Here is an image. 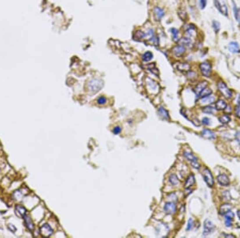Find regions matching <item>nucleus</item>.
Wrapping results in <instances>:
<instances>
[{"label": "nucleus", "instance_id": "obj_14", "mask_svg": "<svg viewBox=\"0 0 240 238\" xmlns=\"http://www.w3.org/2000/svg\"><path fill=\"white\" fill-rule=\"evenodd\" d=\"M186 35L191 39L192 37H195V35H196V27L193 24L188 25L187 27L186 28Z\"/></svg>", "mask_w": 240, "mask_h": 238}, {"label": "nucleus", "instance_id": "obj_25", "mask_svg": "<svg viewBox=\"0 0 240 238\" xmlns=\"http://www.w3.org/2000/svg\"><path fill=\"white\" fill-rule=\"evenodd\" d=\"M159 114L163 117V119H168L170 118L168 112H167L163 107H159Z\"/></svg>", "mask_w": 240, "mask_h": 238}, {"label": "nucleus", "instance_id": "obj_13", "mask_svg": "<svg viewBox=\"0 0 240 238\" xmlns=\"http://www.w3.org/2000/svg\"><path fill=\"white\" fill-rule=\"evenodd\" d=\"M217 180L218 182L221 185H223V186H227V185H229V184H230L229 178H228V177H227V175H225V174H220V175H218L217 177Z\"/></svg>", "mask_w": 240, "mask_h": 238}, {"label": "nucleus", "instance_id": "obj_6", "mask_svg": "<svg viewBox=\"0 0 240 238\" xmlns=\"http://www.w3.org/2000/svg\"><path fill=\"white\" fill-rule=\"evenodd\" d=\"M199 68L202 74L206 77H209L211 73V64L208 61H204L200 64Z\"/></svg>", "mask_w": 240, "mask_h": 238}, {"label": "nucleus", "instance_id": "obj_33", "mask_svg": "<svg viewBox=\"0 0 240 238\" xmlns=\"http://www.w3.org/2000/svg\"><path fill=\"white\" fill-rule=\"evenodd\" d=\"M224 217H225V220H227V221H232V220H233L234 218V213L231 211H229V212H227V213H225L224 214Z\"/></svg>", "mask_w": 240, "mask_h": 238}, {"label": "nucleus", "instance_id": "obj_40", "mask_svg": "<svg viewBox=\"0 0 240 238\" xmlns=\"http://www.w3.org/2000/svg\"><path fill=\"white\" fill-rule=\"evenodd\" d=\"M193 224H194V222H193V220H192V218L189 219L188 224H187V227H186V230H190V229L192 228V226H193Z\"/></svg>", "mask_w": 240, "mask_h": 238}, {"label": "nucleus", "instance_id": "obj_10", "mask_svg": "<svg viewBox=\"0 0 240 238\" xmlns=\"http://www.w3.org/2000/svg\"><path fill=\"white\" fill-rule=\"evenodd\" d=\"M40 232H41L42 236H43L45 237H48L52 235L53 233V230L51 228V226L47 224H45L41 227L40 228Z\"/></svg>", "mask_w": 240, "mask_h": 238}, {"label": "nucleus", "instance_id": "obj_27", "mask_svg": "<svg viewBox=\"0 0 240 238\" xmlns=\"http://www.w3.org/2000/svg\"><path fill=\"white\" fill-rule=\"evenodd\" d=\"M218 120H219V122L221 124H227L230 121V117L227 114H223V115H222V116L218 117Z\"/></svg>", "mask_w": 240, "mask_h": 238}, {"label": "nucleus", "instance_id": "obj_34", "mask_svg": "<svg viewBox=\"0 0 240 238\" xmlns=\"http://www.w3.org/2000/svg\"><path fill=\"white\" fill-rule=\"evenodd\" d=\"M181 42H182L184 45H187V46H190L192 43L191 39V38H189V37L182 38V39H181Z\"/></svg>", "mask_w": 240, "mask_h": 238}, {"label": "nucleus", "instance_id": "obj_26", "mask_svg": "<svg viewBox=\"0 0 240 238\" xmlns=\"http://www.w3.org/2000/svg\"><path fill=\"white\" fill-rule=\"evenodd\" d=\"M142 59H143V60L144 62L150 61V60L153 59V54H152V52H149V51L146 52L145 53L143 54V55H142Z\"/></svg>", "mask_w": 240, "mask_h": 238}, {"label": "nucleus", "instance_id": "obj_19", "mask_svg": "<svg viewBox=\"0 0 240 238\" xmlns=\"http://www.w3.org/2000/svg\"><path fill=\"white\" fill-rule=\"evenodd\" d=\"M23 219H24V221H25L26 226L27 227L29 230H33L34 229V223L32 221L31 218L28 215H25L23 216Z\"/></svg>", "mask_w": 240, "mask_h": 238}, {"label": "nucleus", "instance_id": "obj_31", "mask_svg": "<svg viewBox=\"0 0 240 238\" xmlns=\"http://www.w3.org/2000/svg\"><path fill=\"white\" fill-rule=\"evenodd\" d=\"M214 107H212L211 106H206L202 108V112L204 113H207V114H213L214 112Z\"/></svg>", "mask_w": 240, "mask_h": 238}, {"label": "nucleus", "instance_id": "obj_2", "mask_svg": "<svg viewBox=\"0 0 240 238\" xmlns=\"http://www.w3.org/2000/svg\"><path fill=\"white\" fill-rule=\"evenodd\" d=\"M217 87L218 91L226 99H231L232 97V91L228 88L226 84L223 81H219L217 84Z\"/></svg>", "mask_w": 240, "mask_h": 238}, {"label": "nucleus", "instance_id": "obj_38", "mask_svg": "<svg viewBox=\"0 0 240 238\" xmlns=\"http://www.w3.org/2000/svg\"><path fill=\"white\" fill-rule=\"evenodd\" d=\"M169 198H171V201H175L177 200V196H176L175 193H170L169 194V196H167V199H169Z\"/></svg>", "mask_w": 240, "mask_h": 238}, {"label": "nucleus", "instance_id": "obj_44", "mask_svg": "<svg viewBox=\"0 0 240 238\" xmlns=\"http://www.w3.org/2000/svg\"><path fill=\"white\" fill-rule=\"evenodd\" d=\"M225 225L227 227H230L231 226V221H227V220H225Z\"/></svg>", "mask_w": 240, "mask_h": 238}, {"label": "nucleus", "instance_id": "obj_43", "mask_svg": "<svg viewBox=\"0 0 240 238\" xmlns=\"http://www.w3.org/2000/svg\"><path fill=\"white\" fill-rule=\"evenodd\" d=\"M234 137H235V140H237V142H238V143L240 144V132L239 131V132H237L236 133H235Z\"/></svg>", "mask_w": 240, "mask_h": 238}, {"label": "nucleus", "instance_id": "obj_15", "mask_svg": "<svg viewBox=\"0 0 240 238\" xmlns=\"http://www.w3.org/2000/svg\"><path fill=\"white\" fill-rule=\"evenodd\" d=\"M207 87V82H206V81H202V82L198 83V84L195 86V90L194 91H195V94L198 96V95L201 93L202 91L203 90V89H205Z\"/></svg>", "mask_w": 240, "mask_h": 238}, {"label": "nucleus", "instance_id": "obj_41", "mask_svg": "<svg viewBox=\"0 0 240 238\" xmlns=\"http://www.w3.org/2000/svg\"><path fill=\"white\" fill-rule=\"evenodd\" d=\"M122 131V128L121 127H119V126H116L115 128H114V129H113V132L115 133V134H118V133H120Z\"/></svg>", "mask_w": 240, "mask_h": 238}, {"label": "nucleus", "instance_id": "obj_32", "mask_svg": "<svg viewBox=\"0 0 240 238\" xmlns=\"http://www.w3.org/2000/svg\"><path fill=\"white\" fill-rule=\"evenodd\" d=\"M212 27H213V29H214V31L215 32H218L221 28L219 22H218V21H213V23H212Z\"/></svg>", "mask_w": 240, "mask_h": 238}, {"label": "nucleus", "instance_id": "obj_20", "mask_svg": "<svg viewBox=\"0 0 240 238\" xmlns=\"http://www.w3.org/2000/svg\"><path fill=\"white\" fill-rule=\"evenodd\" d=\"M214 96H209L204 97V98H201V100L199 101V103L201 104H203V105H206V104H211L212 103H214Z\"/></svg>", "mask_w": 240, "mask_h": 238}, {"label": "nucleus", "instance_id": "obj_24", "mask_svg": "<svg viewBox=\"0 0 240 238\" xmlns=\"http://www.w3.org/2000/svg\"><path fill=\"white\" fill-rule=\"evenodd\" d=\"M170 33L172 35V39L175 42H178L179 40V30L173 27L170 29Z\"/></svg>", "mask_w": 240, "mask_h": 238}, {"label": "nucleus", "instance_id": "obj_3", "mask_svg": "<svg viewBox=\"0 0 240 238\" xmlns=\"http://www.w3.org/2000/svg\"><path fill=\"white\" fill-rule=\"evenodd\" d=\"M202 177H203V179H204L205 182L207 183L209 187H213L214 185V178H213V176H212V173L207 168H205L204 169L202 170Z\"/></svg>", "mask_w": 240, "mask_h": 238}, {"label": "nucleus", "instance_id": "obj_11", "mask_svg": "<svg viewBox=\"0 0 240 238\" xmlns=\"http://www.w3.org/2000/svg\"><path fill=\"white\" fill-rule=\"evenodd\" d=\"M154 19L155 20H160L162 18H163L164 15H165V11L163 10V8H161L159 7H155L154 8Z\"/></svg>", "mask_w": 240, "mask_h": 238}, {"label": "nucleus", "instance_id": "obj_36", "mask_svg": "<svg viewBox=\"0 0 240 238\" xmlns=\"http://www.w3.org/2000/svg\"><path fill=\"white\" fill-rule=\"evenodd\" d=\"M207 3V0H198V6L200 7V9H204Z\"/></svg>", "mask_w": 240, "mask_h": 238}, {"label": "nucleus", "instance_id": "obj_46", "mask_svg": "<svg viewBox=\"0 0 240 238\" xmlns=\"http://www.w3.org/2000/svg\"><path fill=\"white\" fill-rule=\"evenodd\" d=\"M237 215H238V216H239V218L240 219V210H239V211L237 212Z\"/></svg>", "mask_w": 240, "mask_h": 238}, {"label": "nucleus", "instance_id": "obj_18", "mask_svg": "<svg viewBox=\"0 0 240 238\" xmlns=\"http://www.w3.org/2000/svg\"><path fill=\"white\" fill-rule=\"evenodd\" d=\"M231 209H232V206L230 205V204H228V203L223 204L220 206V208H219V214L224 215L225 213H227V212H229L230 210H231Z\"/></svg>", "mask_w": 240, "mask_h": 238}, {"label": "nucleus", "instance_id": "obj_30", "mask_svg": "<svg viewBox=\"0 0 240 238\" xmlns=\"http://www.w3.org/2000/svg\"><path fill=\"white\" fill-rule=\"evenodd\" d=\"M169 181H170V183L172 185H174V186H175V185H177V184H179V179H178V177H177V176L175 175V174H171V175L170 176Z\"/></svg>", "mask_w": 240, "mask_h": 238}, {"label": "nucleus", "instance_id": "obj_39", "mask_svg": "<svg viewBox=\"0 0 240 238\" xmlns=\"http://www.w3.org/2000/svg\"><path fill=\"white\" fill-rule=\"evenodd\" d=\"M210 122H211L210 119H208L207 117H204L203 119H202V124H204V125H209V124H210Z\"/></svg>", "mask_w": 240, "mask_h": 238}, {"label": "nucleus", "instance_id": "obj_29", "mask_svg": "<svg viewBox=\"0 0 240 238\" xmlns=\"http://www.w3.org/2000/svg\"><path fill=\"white\" fill-rule=\"evenodd\" d=\"M211 93H212V91H211V88H207L206 87L205 89L202 91V92L198 95V96H199V98H204V97L211 96Z\"/></svg>", "mask_w": 240, "mask_h": 238}, {"label": "nucleus", "instance_id": "obj_16", "mask_svg": "<svg viewBox=\"0 0 240 238\" xmlns=\"http://www.w3.org/2000/svg\"><path fill=\"white\" fill-rule=\"evenodd\" d=\"M227 104L226 101L223 99H218L215 103V107L218 111H223L227 108Z\"/></svg>", "mask_w": 240, "mask_h": 238}, {"label": "nucleus", "instance_id": "obj_17", "mask_svg": "<svg viewBox=\"0 0 240 238\" xmlns=\"http://www.w3.org/2000/svg\"><path fill=\"white\" fill-rule=\"evenodd\" d=\"M228 49L229 51L231 52L232 53H239L240 52V47L239 45L238 44V43L236 42H230L228 45Z\"/></svg>", "mask_w": 240, "mask_h": 238}, {"label": "nucleus", "instance_id": "obj_8", "mask_svg": "<svg viewBox=\"0 0 240 238\" xmlns=\"http://www.w3.org/2000/svg\"><path fill=\"white\" fill-rule=\"evenodd\" d=\"M164 211L166 214H174L176 212V205L173 201L166 202L164 205Z\"/></svg>", "mask_w": 240, "mask_h": 238}, {"label": "nucleus", "instance_id": "obj_7", "mask_svg": "<svg viewBox=\"0 0 240 238\" xmlns=\"http://www.w3.org/2000/svg\"><path fill=\"white\" fill-rule=\"evenodd\" d=\"M183 156L188 160L189 162H190L191 164L192 165V167H194L195 168H196V169H198V168H200V164H199V163L198 162L197 158L195 157V156L192 154V153L184 151V152H183Z\"/></svg>", "mask_w": 240, "mask_h": 238}, {"label": "nucleus", "instance_id": "obj_5", "mask_svg": "<svg viewBox=\"0 0 240 238\" xmlns=\"http://www.w3.org/2000/svg\"><path fill=\"white\" fill-rule=\"evenodd\" d=\"M214 229H215V226L214 225V224L210 220L207 219L204 221V225H203L202 235L203 236H207V235L211 234L214 231Z\"/></svg>", "mask_w": 240, "mask_h": 238}, {"label": "nucleus", "instance_id": "obj_45", "mask_svg": "<svg viewBox=\"0 0 240 238\" xmlns=\"http://www.w3.org/2000/svg\"><path fill=\"white\" fill-rule=\"evenodd\" d=\"M223 236L226 237H234V236L231 234H223Z\"/></svg>", "mask_w": 240, "mask_h": 238}, {"label": "nucleus", "instance_id": "obj_4", "mask_svg": "<svg viewBox=\"0 0 240 238\" xmlns=\"http://www.w3.org/2000/svg\"><path fill=\"white\" fill-rule=\"evenodd\" d=\"M214 3L216 8L219 10V12L222 15H223L225 16L228 15V9L224 0H214Z\"/></svg>", "mask_w": 240, "mask_h": 238}, {"label": "nucleus", "instance_id": "obj_12", "mask_svg": "<svg viewBox=\"0 0 240 238\" xmlns=\"http://www.w3.org/2000/svg\"><path fill=\"white\" fill-rule=\"evenodd\" d=\"M201 134L202 137H204L205 139H208V140H214L216 138L215 133L210 129H203L202 131Z\"/></svg>", "mask_w": 240, "mask_h": 238}, {"label": "nucleus", "instance_id": "obj_28", "mask_svg": "<svg viewBox=\"0 0 240 238\" xmlns=\"http://www.w3.org/2000/svg\"><path fill=\"white\" fill-rule=\"evenodd\" d=\"M233 10H234V15L235 20L240 23V8H238L236 4L233 3Z\"/></svg>", "mask_w": 240, "mask_h": 238}, {"label": "nucleus", "instance_id": "obj_21", "mask_svg": "<svg viewBox=\"0 0 240 238\" xmlns=\"http://www.w3.org/2000/svg\"><path fill=\"white\" fill-rule=\"evenodd\" d=\"M195 183V176L193 174H191L186 180V183H185V188H189L190 187L192 186Z\"/></svg>", "mask_w": 240, "mask_h": 238}, {"label": "nucleus", "instance_id": "obj_42", "mask_svg": "<svg viewBox=\"0 0 240 238\" xmlns=\"http://www.w3.org/2000/svg\"><path fill=\"white\" fill-rule=\"evenodd\" d=\"M234 111H235V114H236V116L240 118V104L236 105Z\"/></svg>", "mask_w": 240, "mask_h": 238}, {"label": "nucleus", "instance_id": "obj_23", "mask_svg": "<svg viewBox=\"0 0 240 238\" xmlns=\"http://www.w3.org/2000/svg\"><path fill=\"white\" fill-rule=\"evenodd\" d=\"M15 212L20 217H23L26 215V209L21 205H17L15 208Z\"/></svg>", "mask_w": 240, "mask_h": 238}, {"label": "nucleus", "instance_id": "obj_22", "mask_svg": "<svg viewBox=\"0 0 240 238\" xmlns=\"http://www.w3.org/2000/svg\"><path fill=\"white\" fill-rule=\"evenodd\" d=\"M177 69L179 70V71H182V72H184V71H189L190 69H191V66L188 64H186V63H180L179 64L177 65Z\"/></svg>", "mask_w": 240, "mask_h": 238}, {"label": "nucleus", "instance_id": "obj_9", "mask_svg": "<svg viewBox=\"0 0 240 238\" xmlns=\"http://www.w3.org/2000/svg\"><path fill=\"white\" fill-rule=\"evenodd\" d=\"M171 52L174 55L179 57V56H182L186 52L185 47L182 44H179V45H175L171 50Z\"/></svg>", "mask_w": 240, "mask_h": 238}, {"label": "nucleus", "instance_id": "obj_37", "mask_svg": "<svg viewBox=\"0 0 240 238\" xmlns=\"http://www.w3.org/2000/svg\"><path fill=\"white\" fill-rule=\"evenodd\" d=\"M97 103H99V104H105L106 103V97L104 96H100L98 98V100H97Z\"/></svg>", "mask_w": 240, "mask_h": 238}, {"label": "nucleus", "instance_id": "obj_35", "mask_svg": "<svg viewBox=\"0 0 240 238\" xmlns=\"http://www.w3.org/2000/svg\"><path fill=\"white\" fill-rule=\"evenodd\" d=\"M222 196H223V198L224 200H226V201H227V200H230V192H229V191H225V192H223V193H222Z\"/></svg>", "mask_w": 240, "mask_h": 238}, {"label": "nucleus", "instance_id": "obj_1", "mask_svg": "<svg viewBox=\"0 0 240 238\" xmlns=\"http://www.w3.org/2000/svg\"><path fill=\"white\" fill-rule=\"evenodd\" d=\"M103 87V82L99 79H93L87 84L88 91L92 93H97Z\"/></svg>", "mask_w": 240, "mask_h": 238}]
</instances>
